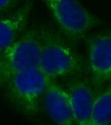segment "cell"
I'll return each mask as SVG.
<instances>
[{"instance_id": "obj_1", "label": "cell", "mask_w": 111, "mask_h": 125, "mask_svg": "<svg viewBox=\"0 0 111 125\" xmlns=\"http://www.w3.org/2000/svg\"><path fill=\"white\" fill-rule=\"evenodd\" d=\"M42 46L38 67L51 80L78 77L87 68L84 59L60 32L41 27Z\"/></svg>"}, {"instance_id": "obj_2", "label": "cell", "mask_w": 111, "mask_h": 125, "mask_svg": "<svg viewBox=\"0 0 111 125\" xmlns=\"http://www.w3.org/2000/svg\"><path fill=\"white\" fill-rule=\"evenodd\" d=\"M51 79L38 66L23 70L7 81V95L18 109L29 117L38 114Z\"/></svg>"}, {"instance_id": "obj_3", "label": "cell", "mask_w": 111, "mask_h": 125, "mask_svg": "<svg viewBox=\"0 0 111 125\" xmlns=\"http://www.w3.org/2000/svg\"><path fill=\"white\" fill-rule=\"evenodd\" d=\"M60 32L74 46L100 23L78 0H42Z\"/></svg>"}, {"instance_id": "obj_4", "label": "cell", "mask_w": 111, "mask_h": 125, "mask_svg": "<svg viewBox=\"0 0 111 125\" xmlns=\"http://www.w3.org/2000/svg\"><path fill=\"white\" fill-rule=\"evenodd\" d=\"M42 46L40 28L25 31L7 48L0 53L2 83L14 74L38 66Z\"/></svg>"}, {"instance_id": "obj_5", "label": "cell", "mask_w": 111, "mask_h": 125, "mask_svg": "<svg viewBox=\"0 0 111 125\" xmlns=\"http://www.w3.org/2000/svg\"><path fill=\"white\" fill-rule=\"evenodd\" d=\"M86 45L92 83L98 89L111 81V31L92 35Z\"/></svg>"}, {"instance_id": "obj_6", "label": "cell", "mask_w": 111, "mask_h": 125, "mask_svg": "<svg viewBox=\"0 0 111 125\" xmlns=\"http://www.w3.org/2000/svg\"><path fill=\"white\" fill-rule=\"evenodd\" d=\"M42 100L47 115L53 122L66 125L75 123L68 92L53 80L49 82Z\"/></svg>"}, {"instance_id": "obj_7", "label": "cell", "mask_w": 111, "mask_h": 125, "mask_svg": "<svg viewBox=\"0 0 111 125\" xmlns=\"http://www.w3.org/2000/svg\"><path fill=\"white\" fill-rule=\"evenodd\" d=\"M75 123L89 125L96 94L91 85L83 79H75L68 84L67 89Z\"/></svg>"}, {"instance_id": "obj_8", "label": "cell", "mask_w": 111, "mask_h": 125, "mask_svg": "<svg viewBox=\"0 0 111 125\" xmlns=\"http://www.w3.org/2000/svg\"><path fill=\"white\" fill-rule=\"evenodd\" d=\"M33 5V0H25L15 10L0 16V53L25 31Z\"/></svg>"}, {"instance_id": "obj_9", "label": "cell", "mask_w": 111, "mask_h": 125, "mask_svg": "<svg viewBox=\"0 0 111 125\" xmlns=\"http://www.w3.org/2000/svg\"><path fill=\"white\" fill-rule=\"evenodd\" d=\"M111 123V82L95 96L90 125H107Z\"/></svg>"}, {"instance_id": "obj_10", "label": "cell", "mask_w": 111, "mask_h": 125, "mask_svg": "<svg viewBox=\"0 0 111 125\" xmlns=\"http://www.w3.org/2000/svg\"><path fill=\"white\" fill-rule=\"evenodd\" d=\"M19 0H0V16L7 15L19 7Z\"/></svg>"}, {"instance_id": "obj_11", "label": "cell", "mask_w": 111, "mask_h": 125, "mask_svg": "<svg viewBox=\"0 0 111 125\" xmlns=\"http://www.w3.org/2000/svg\"><path fill=\"white\" fill-rule=\"evenodd\" d=\"M2 83V81H1V76H0V85Z\"/></svg>"}]
</instances>
